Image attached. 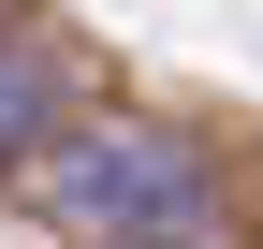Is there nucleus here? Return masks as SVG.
<instances>
[{
  "label": "nucleus",
  "instance_id": "f257e3e1",
  "mask_svg": "<svg viewBox=\"0 0 263 249\" xmlns=\"http://www.w3.org/2000/svg\"><path fill=\"white\" fill-rule=\"evenodd\" d=\"M44 191H59V220H88L103 249H176L190 220H205V162H190L176 132H146V117L59 132L44 147Z\"/></svg>",
  "mask_w": 263,
  "mask_h": 249
},
{
  "label": "nucleus",
  "instance_id": "f03ea898",
  "mask_svg": "<svg viewBox=\"0 0 263 249\" xmlns=\"http://www.w3.org/2000/svg\"><path fill=\"white\" fill-rule=\"evenodd\" d=\"M73 132V74H59L44 29H0V162H44Z\"/></svg>",
  "mask_w": 263,
  "mask_h": 249
}]
</instances>
